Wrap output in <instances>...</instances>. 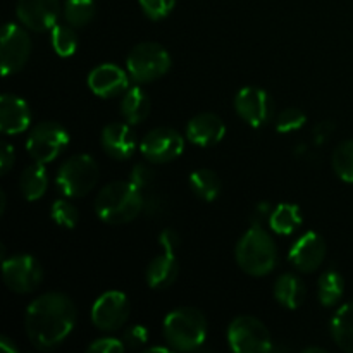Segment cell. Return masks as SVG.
Listing matches in <instances>:
<instances>
[{
  "label": "cell",
  "instance_id": "1",
  "mask_svg": "<svg viewBox=\"0 0 353 353\" xmlns=\"http://www.w3.org/2000/svg\"><path fill=\"white\" fill-rule=\"evenodd\" d=\"M24 324L34 348L52 350L74 330L76 307L64 293H45L28 307Z\"/></svg>",
  "mask_w": 353,
  "mask_h": 353
},
{
  "label": "cell",
  "instance_id": "2",
  "mask_svg": "<svg viewBox=\"0 0 353 353\" xmlns=\"http://www.w3.org/2000/svg\"><path fill=\"white\" fill-rule=\"evenodd\" d=\"M145 199L133 183L114 181L103 186L95 200V210L107 224H126L141 212Z\"/></svg>",
  "mask_w": 353,
  "mask_h": 353
},
{
  "label": "cell",
  "instance_id": "3",
  "mask_svg": "<svg viewBox=\"0 0 353 353\" xmlns=\"http://www.w3.org/2000/svg\"><path fill=\"white\" fill-rule=\"evenodd\" d=\"M278 252L271 234L261 226H254L236 245V262L241 271L250 276H265L274 269Z\"/></svg>",
  "mask_w": 353,
  "mask_h": 353
},
{
  "label": "cell",
  "instance_id": "4",
  "mask_svg": "<svg viewBox=\"0 0 353 353\" xmlns=\"http://www.w3.org/2000/svg\"><path fill=\"white\" fill-rule=\"evenodd\" d=\"M164 336L172 350H196L207 336L205 316L193 307L172 310L164 319Z\"/></svg>",
  "mask_w": 353,
  "mask_h": 353
},
{
  "label": "cell",
  "instance_id": "5",
  "mask_svg": "<svg viewBox=\"0 0 353 353\" xmlns=\"http://www.w3.org/2000/svg\"><path fill=\"white\" fill-rule=\"evenodd\" d=\"M99 181V165L90 155H72L59 169L57 186L69 199L88 195Z\"/></svg>",
  "mask_w": 353,
  "mask_h": 353
},
{
  "label": "cell",
  "instance_id": "6",
  "mask_svg": "<svg viewBox=\"0 0 353 353\" xmlns=\"http://www.w3.org/2000/svg\"><path fill=\"white\" fill-rule=\"evenodd\" d=\"M128 72L138 83H148L161 78L171 69V55L155 41H143L133 47L128 55Z\"/></svg>",
  "mask_w": 353,
  "mask_h": 353
},
{
  "label": "cell",
  "instance_id": "7",
  "mask_svg": "<svg viewBox=\"0 0 353 353\" xmlns=\"http://www.w3.org/2000/svg\"><path fill=\"white\" fill-rule=\"evenodd\" d=\"M228 343L236 353H268L272 350L271 333L262 321L240 316L228 327Z\"/></svg>",
  "mask_w": 353,
  "mask_h": 353
},
{
  "label": "cell",
  "instance_id": "8",
  "mask_svg": "<svg viewBox=\"0 0 353 353\" xmlns=\"http://www.w3.org/2000/svg\"><path fill=\"white\" fill-rule=\"evenodd\" d=\"M69 143V134L64 126L54 121H45L33 128L26 141V148L37 162L47 164L57 159Z\"/></svg>",
  "mask_w": 353,
  "mask_h": 353
},
{
  "label": "cell",
  "instance_id": "9",
  "mask_svg": "<svg viewBox=\"0 0 353 353\" xmlns=\"http://www.w3.org/2000/svg\"><path fill=\"white\" fill-rule=\"evenodd\" d=\"M3 283L14 293H31L43 279V271L31 255H12L3 259Z\"/></svg>",
  "mask_w": 353,
  "mask_h": 353
},
{
  "label": "cell",
  "instance_id": "10",
  "mask_svg": "<svg viewBox=\"0 0 353 353\" xmlns=\"http://www.w3.org/2000/svg\"><path fill=\"white\" fill-rule=\"evenodd\" d=\"M185 140L172 128H155L143 137L140 152L152 164H164L174 161L183 154Z\"/></svg>",
  "mask_w": 353,
  "mask_h": 353
},
{
  "label": "cell",
  "instance_id": "11",
  "mask_svg": "<svg viewBox=\"0 0 353 353\" xmlns=\"http://www.w3.org/2000/svg\"><path fill=\"white\" fill-rule=\"evenodd\" d=\"M31 54V40L26 31L14 23H7L2 31V74L9 76L21 71Z\"/></svg>",
  "mask_w": 353,
  "mask_h": 353
},
{
  "label": "cell",
  "instance_id": "12",
  "mask_svg": "<svg viewBox=\"0 0 353 353\" xmlns=\"http://www.w3.org/2000/svg\"><path fill=\"white\" fill-rule=\"evenodd\" d=\"M234 109L247 124L261 128L272 117V99L265 90L257 86H245L234 99Z\"/></svg>",
  "mask_w": 353,
  "mask_h": 353
},
{
  "label": "cell",
  "instance_id": "13",
  "mask_svg": "<svg viewBox=\"0 0 353 353\" xmlns=\"http://www.w3.org/2000/svg\"><path fill=\"white\" fill-rule=\"evenodd\" d=\"M130 317V302L121 292H107L93 303L92 323L102 331H116Z\"/></svg>",
  "mask_w": 353,
  "mask_h": 353
},
{
  "label": "cell",
  "instance_id": "14",
  "mask_svg": "<svg viewBox=\"0 0 353 353\" xmlns=\"http://www.w3.org/2000/svg\"><path fill=\"white\" fill-rule=\"evenodd\" d=\"M61 16L59 0H19L17 17L33 31H47L57 24Z\"/></svg>",
  "mask_w": 353,
  "mask_h": 353
},
{
  "label": "cell",
  "instance_id": "15",
  "mask_svg": "<svg viewBox=\"0 0 353 353\" xmlns=\"http://www.w3.org/2000/svg\"><path fill=\"white\" fill-rule=\"evenodd\" d=\"M290 262L302 272H314L326 257V241L321 234L309 231L290 248Z\"/></svg>",
  "mask_w": 353,
  "mask_h": 353
},
{
  "label": "cell",
  "instance_id": "16",
  "mask_svg": "<svg viewBox=\"0 0 353 353\" xmlns=\"http://www.w3.org/2000/svg\"><path fill=\"white\" fill-rule=\"evenodd\" d=\"M88 86L102 99L117 97L128 90V74L116 64H102L88 76Z\"/></svg>",
  "mask_w": 353,
  "mask_h": 353
},
{
  "label": "cell",
  "instance_id": "17",
  "mask_svg": "<svg viewBox=\"0 0 353 353\" xmlns=\"http://www.w3.org/2000/svg\"><path fill=\"white\" fill-rule=\"evenodd\" d=\"M224 133H226V124L212 112L199 114L186 126V137L199 147H212L219 143L224 138Z\"/></svg>",
  "mask_w": 353,
  "mask_h": 353
},
{
  "label": "cell",
  "instance_id": "18",
  "mask_svg": "<svg viewBox=\"0 0 353 353\" xmlns=\"http://www.w3.org/2000/svg\"><path fill=\"white\" fill-rule=\"evenodd\" d=\"M102 147L107 155L117 161H124V159H130L137 150V137L128 124H107L102 131Z\"/></svg>",
  "mask_w": 353,
  "mask_h": 353
},
{
  "label": "cell",
  "instance_id": "19",
  "mask_svg": "<svg viewBox=\"0 0 353 353\" xmlns=\"http://www.w3.org/2000/svg\"><path fill=\"white\" fill-rule=\"evenodd\" d=\"M31 112L28 103L16 95L0 97V130L6 134H19L30 126Z\"/></svg>",
  "mask_w": 353,
  "mask_h": 353
},
{
  "label": "cell",
  "instance_id": "20",
  "mask_svg": "<svg viewBox=\"0 0 353 353\" xmlns=\"http://www.w3.org/2000/svg\"><path fill=\"white\" fill-rule=\"evenodd\" d=\"M176 252L164 250L154 259L147 268V283L150 288L164 290L176 281L179 272V264L174 257Z\"/></svg>",
  "mask_w": 353,
  "mask_h": 353
},
{
  "label": "cell",
  "instance_id": "21",
  "mask_svg": "<svg viewBox=\"0 0 353 353\" xmlns=\"http://www.w3.org/2000/svg\"><path fill=\"white\" fill-rule=\"evenodd\" d=\"M305 285L302 279L295 274H281L276 281L274 296L286 309H299L305 300Z\"/></svg>",
  "mask_w": 353,
  "mask_h": 353
},
{
  "label": "cell",
  "instance_id": "22",
  "mask_svg": "<svg viewBox=\"0 0 353 353\" xmlns=\"http://www.w3.org/2000/svg\"><path fill=\"white\" fill-rule=\"evenodd\" d=\"M48 186V176L47 169L43 168L41 162H34V164L28 165L23 171L19 179V188L21 193L26 200L34 202V200L41 199L43 193L47 192Z\"/></svg>",
  "mask_w": 353,
  "mask_h": 353
},
{
  "label": "cell",
  "instance_id": "23",
  "mask_svg": "<svg viewBox=\"0 0 353 353\" xmlns=\"http://www.w3.org/2000/svg\"><path fill=\"white\" fill-rule=\"evenodd\" d=\"M331 334L341 350L353 353V302L340 307L331 321Z\"/></svg>",
  "mask_w": 353,
  "mask_h": 353
},
{
  "label": "cell",
  "instance_id": "24",
  "mask_svg": "<svg viewBox=\"0 0 353 353\" xmlns=\"http://www.w3.org/2000/svg\"><path fill=\"white\" fill-rule=\"evenodd\" d=\"M148 112H150V100L143 90L134 86L124 93L123 102H121V114L126 117L128 123H141V121L147 119Z\"/></svg>",
  "mask_w": 353,
  "mask_h": 353
},
{
  "label": "cell",
  "instance_id": "25",
  "mask_svg": "<svg viewBox=\"0 0 353 353\" xmlns=\"http://www.w3.org/2000/svg\"><path fill=\"white\" fill-rule=\"evenodd\" d=\"M302 212L293 203H279L269 214V226L278 234H292L302 224Z\"/></svg>",
  "mask_w": 353,
  "mask_h": 353
},
{
  "label": "cell",
  "instance_id": "26",
  "mask_svg": "<svg viewBox=\"0 0 353 353\" xmlns=\"http://www.w3.org/2000/svg\"><path fill=\"white\" fill-rule=\"evenodd\" d=\"M190 186L199 199L212 202L221 192V179L210 169H196L190 174Z\"/></svg>",
  "mask_w": 353,
  "mask_h": 353
},
{
  "label": "cell",
  "instance_id": "27",
  "mask_svg": "<svg viewBox=\"0 0 353 353\" xmlns=\"http://www.w3.org/2000/svg\"><path fill=\"white\" fill-rule=\"evenodd\" d=\"M345 292V279L340 272L326 271L319 278V300L324 307L336 305Z\"/></svg>",
  "mask_w": 353,
  "mask_h": 353
},
{
  "label": "cell",
  "instance_id": "28",
  "mask_svg": "<svg viewBox=\"0 0 353 353\" xmlns=\"http://www.w3.org/2000/svg\"><path fill=\"white\" fill-rule=\"evenodd\" d=\"M95 16L93 0H65L64 17L71 26H86Z\"/></svg>",
  "mask_w": 353,
  "mask_h": 353
},
{
  "label": "cell",
  "instance_id": "29",
  "mask_svg": "<svg viewBox=\"0 0 353 353\" xmlns=\"http://www.w3.org/2000/svg\"><path fill=\"white\" fill-rule=\"evenodd\" d=\"M333 169L338 178L353 183V140L341 141L333 152Z\"/></svg>",
  "mask_w": 353,
  "mask_h": 353
},
{
  "label": "cell",
  "instance_id": "30",
  "mask_svg": "<svg viewBox=\"0 0 353 353\" xmlns=\"http://www.w3.org/2000/svg\"><path fill=\"white\" fill-rule=\"evenodd\" d=\"M52 47L61 57H69V55L74 54L76 48H78V37H76L71 24L69 26L55 24L52 28Z\"/></svg>",
  "mask_w": 353,
  "mask_h": 353
},
{
  "label": "cell",
  "instance_id": "31",
  "mask_svg": "<svg viewBox=\"0 0 353 353\" xmlns=\"http://www.w3.org/2000/svg\"><path fill=\"white\" fill-rule=\"evenodd\" d=\"M52 219L62 228H68V230H72V228L78 224L79 221V212L71 202L68 200H57V202L52 203Z\"/></svg>",
  "mask_w": 353,
  "mask_h": 353
},
{
  "label": "cell",
  "instance_id": "32",
  "mask_svg": "<svg viewBox=\"0 0 353 353\" xmlns=\"http://www.w3.org/2000/svg\"><path fill=\"white\" fill-rule=\"evenodd\" d=\"M307 116L303 110L296 109V107H288V109L281 110L276 119V128L279 133H292V131L300 130L305 124Z\"/></svg>",
  "mask_w": 353,
  "mask_h": 353
},
{
  "label": "cell",
  "instance_id": "33",
  "mask_svg": "<svg viewBox=\"0 0 353 353\" xmlns=\"http://www.w3.org/2000/svg\"><path fill=\"white\" fill-rule=\"evenodd\" d=\"M138 2H140L143 12L155 21L169 16L176 6V0H138Z\"/></svg>",
  "mask_w": 353,
  "mask_h": 353
},
{
  "label": "cell",
  "instance_id": "34",
  "mask_svg": "<svg viewBox=\"0 0 353 353\" xmlns=\"http://www.w3.org/2000/svg\"><path fill=\"white\" fill-rule=\"evenodd\" d=\"M147 341H148V331L147 327L141 326V324H134V326L128 327V330L124 331L123 343L126 345V348H130V350H138V348L143 347Z\"/></svg>",
  "mask_w": 353,
  "mask_h": 353
},
{
  "label": "cell",
  "instance_id": "35",
  "mask_svg": "<svg viewBox=\"0 0 353 353\" xmlns=\"http://www.w3.org/2000/svg\"><path fill=\"white\" fill-rule=\"evenodd\" d=\"M126 345L116 338H99L88 347L90 353H121Z\"/></svg>",
  "mask_w": 353,
  "mask_h": 353
},
{
  "label": "cell",
  "instance_id": "36",
  "mask_svg": "<svg viewBox=\"0 0 353 353\" xmlns=\"http://www.w3.org/2000/svg\"><path fill=\"white\" fill-rule=\"evenodd\" d=\"M154 179V172L143 164H138L133 168V172H131V179L130 181L133 183L134 186H138L140 190H143L145 186H148Z\"/></svg>",
  "mask_w": 353,
  "mask_h": 353
},
{
  "label": "cell",
  "instance_id": "37",
  "mask_svg": "<svg viewBox=\"0 0 353 353\" xmlns=\"http://www.w3.org/2000/svg\"><path fill=\"white\" fill-rule=\"evenodd\" d=\"M159 243H161L162 250L176 252V248L179 247V234L174 230H164L159 236Z\"/></svg>",
  "mask_w": 353,
  "mask_h": 353
},
{
  "label": "cell",
  "instance_id": "38",
  "mask_svg": "<svg viewBox=\"0 0 353 353\" xmlns=\"http://www.w3.org/2000/svg\"><path fill=\"white\" fill-rule=\"evenodd\" d=\"M333 130L334 124L331 123V121H321L316 126V130H314V141H316V143H324V141L331 137Z\"/></svg>",
  "mask_w": 353,
  "mask_h": 353
},
{
  "label": "cell",
  "instance_id": "39",
  "mask_svg": "<svg viewBox=\"0 0 353 353\" xmlns=\"http://www.w3.org/2000/svg\"><path fill=\"white\" fill-rule=\"evenodd\" d=\"M14 164V148L9 143L2 145V155H0V172L7 174Z\"/></svg>",
  "mask_w": 353,
  "mask_h": 353
},
{
  "label": "cell",
  "instance_id": "40",
  "mask_svg": "<svg viewBox=\"0 0 353 353\" xmlns=\"http://www.w3.org/2000/svg\"><path fill=\"white\" fill-rule=\"evenodd\" d=\"M0 348L7 353H17V347L14 343H10V340L7 336L0 338Z\"/></svg>",
  "mask_w": 353,
  "mask_h": 353
},
{
  "label": "cell",
  "instance_id": "41",
  "mask_svg": "<svg viewBox=\"0 0 353 353\" xmlns=\"http://www.w3.org/2000/svg\"><path fill=\"white\" fill-rule=\"evenodd\" d=\"M6 192H0V214L6 212Z\"/></svg>",
  "mask_w": 353,
  "mask_h": 353
},
{
  "label": "cell",
  "instance_id": "42",
  "mask_svg": "<svg viewBox=\"0 0 353 353\" xmlns=\"http://www.w3.org/2000/svg\"><path fill=\"white\" fill-rule=\"evenodd\" d=\"M155 352L169 353V348H165V347H152V348H148V350H147V353H155Z\"/></svg>",
  "mask_w": 353,
  "mask_h": 353
},
{
  "label": "cell",
  "instance_id": "43",
  "mask_svg": "<svg viewBox=\"0 0 353 353\" xmlns=\"http://www.w3.org/2000/svg\"><path fill=\"white\" fill-rule=\"evenodd\" d=\"M303 352H317V353H324L326 350L324 348H319V347H312V348H305Z\"/></svg>",
  "mask_w": 353,
  "mask_h": 353
}]
</instances>
